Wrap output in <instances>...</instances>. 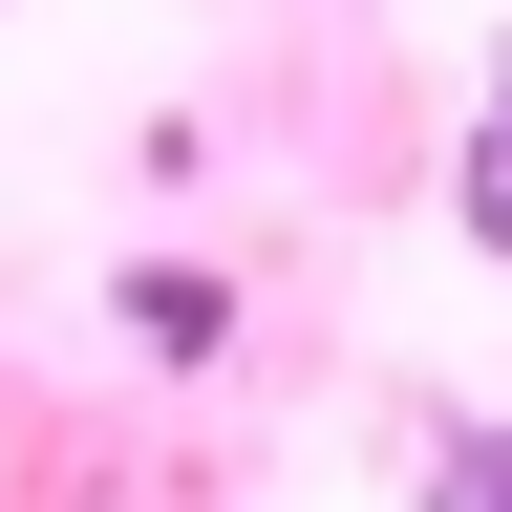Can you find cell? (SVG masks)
Segmentation results:
<instances>
[{
	"instance_id": "3",
	"label": "cell",
	"mask_w": 512,
	"mask_h": 512,
	"mask_svg": "<svg viewBox=\"0 0 512 512\" xmlns=\"http://www.w3.org/2000/svg\"><path fill=\"white\" fill-rule=\"evenodd\" d=\"M448 512H512V427H470V448H448Z\"/></svg>"
},
{
	"instance_id": "4",
	"label": "cell",
	"mask_w": 512,
	"mask_h": 512,
	"mask_svg": "<svg viewBox=\"0 0 512 512\" xmlns=\"http://www.w3.org/2000/svg\"><path fill=\"white\" fill-rule=\"evenodd\" d=\"M0 22H22V0H0Z\"/></svg>"
},
{
	"instance_id": "2",
	"label": "cell",
	"mask_w": 512,
	"mask_h": 512,
	"mask_svg": "<svg viewBox=\"0 0 512 512\" xmlns=\"http://www.w3.org/2000/svg\"><path fill=\"white\" fill-rule=\"evenodd\" d=\"M470 235H491V256H512V107H491V128H470Z\"/></svg>"
},
{
	"instance_id": "1",
	"label": "cell",
	"mask_w": 512,
	"mask_h": 512,
	"mask_svg": "<svg viewBox=\"0 0 512 512\" xmlns=\"http://www.w3.org/2000/svg\"><path fill=\"white\" fill-rule=\"evenodd\" d=\"M128 342H150V363H214L235 342V278H214V256H128Z\"/></svg>"
}]
</instances>
